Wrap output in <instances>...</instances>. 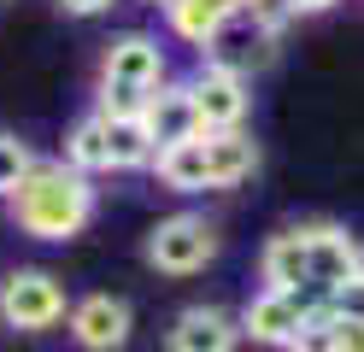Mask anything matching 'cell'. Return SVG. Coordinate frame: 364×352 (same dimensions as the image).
Returning a JSON list of instances; mask_svg holds the SVG:
<instances>
[{"instance_id":"9c48e42d","label":"cell","mask_w":364,"mask_h":352,"mask_svg":"<svg viewBox=\"0 0 364 352\" xmlns=\"http://www.w3.org/2000/svg\"><path fill=\"white\" fill-rule=\"evenodd\" d=\"M300 235H306V258H311V294L329 299L364 265V241L335 218H311V223H300Z\"/></svg>"},{"instance_id":"52a82bcc","label":"cell","mask_w":364,"mask_h":352,"mask_svg":"<svg viewBox=\"0 0 364 352\" xmlns=\"http://www.w3.org/2000/svg\"><path fill=\"white\" fill-rule=\"evenodd\" d=\"M311 311H323V299H317V294L259 288V294L235 311V323H241V341H253V346H264V352H282L294 335H300V323H306Z\"/></svg>"},{"instance_id":"7c38bea8","label":"cell","mask_w":364,"mask_h":352,"mask_svg":"<svg viewBox=\"0 0 364 352\" xmlns=\"http://www.w3.org/2000/svg\"><path fill=\"white\" fill-rule=\"evenodd\" d=\"M200 59L235 70V77H253V70H264L270 59H277V36H264V30H253L247 18H235L230 30H218L206 47H200Z\"/></svg>"},{"instance_id":"cb8c5ba5","label":"cell","mask_w":364,"mask_h":352,"mask_svg":"<svg viewBox=\"0 0 364 352\" xmlns=\"http://www.w3.org/2000/svg\"><path fill=\"white\" fill-rule=\"evenodd\" d=\"M147 6H171V0H147Z\"/></svg>"},{"instance_id":"d6986e66","label":"cell","mask_w":364,"mask_h":352,"mask_svg":"<svg viewBox=\"0 0 364 352\" xmlns=\"http://www.w3.org/2000/svg\"><path fill=\"white\" fill-rule=\"evenodd\" d=\"M323 305H329V317H341V323H364V265H358L347 282H341V288H335Z\"/></svg>"},{"instance_id":"5b68a950","label":"cell","mask_w":364,"mask_h":352,"mask_svg":"<svg viewBox=\"0 0 364 352\" xmlns=\"http://www.w3.org/2000/svg\"><path fill=\"white\" fill-rule=\"evenodd\" d=\"M71 311V294H65V282L41 265H18L0 276V329H12V335H48V329L65 323Z\"/></svg>"},{"instance_id":"e0dca14e","label":"cell","mask_w":364,"mask_h":352,"mask_svg":"<svg viewBox=\"0 0 364 352\" xmlns=\"http://www.w3.org/2000/svg\"><path fill=\"white\" fill-rule=\"evenodd\" d=\"M36 164V147L24 135H12V129H0V200H12V188L24 182V171Z\"/></svg>"},{"instance_id":"ffe728a7","label":"cell","mask_w":364,"mask_h":352,"mask_svg":"<svg viewBox=\"0 0 364 352\" xmlns=\"http://www.w3.org/2000/svg\"><path fill=\"white\" fill-rule=\"evenodd\" d=\"M241 18L253 23V30H264V36H282L294 23V6L288 0H241Z\"/></svg>"},{"instance_id":"5bb4252c","label":"cell","mask_w":364,"mask_h":352,"mask_svg":"<svg viewBox=\"0 0 364 352\" xmlns=\"http://www.w3.org/2000/svg\"><path fill=\"white\" fill-rule=\"evenodd\" d=\"M241 18V0H171L165 6V23L176 41H194L206 47L218 30H230V23Z\"/></svg>"},{"instance_id":"9a60e30c","label":"cell","mask_w":364,"mask_h":352,"mask_svg":"<svg viewBox=\"0 0 364 352\" xmlns=\"http://www.w3.org/2000/svg\"><path fill=\"white\" fill-rule=\"evenodd\" d=\"M71 171H82V176H100V171H112V147H106V117L100 112H82L71 129H65V153H59Z\"/></svg>"},{"instance_id":"277c9868","label":"cell","mask_w":364,"mask_h":352,"mask_svg":"<svg viewBox=\"0 0 364 352\" xmlns=\"http://www.w3.org/2000/svg\"><path fill=\"white\" fill-rule=\"evenodd\" d=\"M218 247H223V235H218V223L206 218V211H171V218H159L153 229H147V241H141V258H147V270H159V276H200L218 258Z\"/></svg>"},{"instance_id":"44dd1931","label":"cell","mask_w":364,"mask_h":352,"mask_svg":"<svg viewBox=\"0 0 364 352\" xmlns=\"http://www.w3.org/2000/svg\"><path fill=\"white\" fill-rule=\"evenodd\" d=\"M53 6H59L65 18H106L118 0H53Z\"/></svg>"},{"instance_id":"2e32d148","label":"cell","mask_w":364,"mask_h":352,"mask_svg":"<svg viewBox=\"0 0 364 352\" xmlns=\"http://www.w3.org/2000/svg\"><path fill=\"white\" fill-rule=\"evenodd\" d=\"M106 147H112V171H153V159H159L141 117H106Z\"/></svg>"},{"instance_id":"8992f818","label":"cell","mask_w":364,"mask_h":352,"mask_svg":"<svg viewBox=\"0 0 364 352\" xmlns=\"http://www.w3.org/2000/svg\"><path fill=\"white\" fill-rule=\"evenodd\" d=\"M182 88H188V106H194L200 135L247 129V112H253V82H247V77H235V70L200 59L188 77H182Z\"/></svg>"},{"instance_id":"8fae6325","label":"cell","mask_w":364,"mask_h":352,"mask_svg":"<svg viewBox=\"0 0 364 352\" xmlns=\"http://www.w3.org/2000/svg\"><path fill=\"white\" fill-rule=\"evenodd\" d=\"M259 288L311 294V258H306V235H300V223L264 235V247H259Z\"/></svg>"},{"instance_id":"ba28073f","label":"cell","mask_w":364,"mask_h":352,"mask_svg":"<svg viewBox=\"0 0 364 352\" xmlns=\"http://www.w3.org/2000/svg\"><path fill=\"white\" fill-rule=\"evenodd\" d=\"M65 335H71L77 352H124L129 335H135V305L124 294H82L71 299V311H65Z\"/></svg>"},{"instance_id":"6da1fadb","label":"cell","mask_w":364,"mask_h":352,"mask_svg":"<svg viewBox=\"0 0 364 352\" xmlns=\"http://www.w3.org/2000/svg\"><path fill=\"white\" fill-rule=\"evenodd\" d=\"M95 211H100L95 176L71 171L65 159H36L24 171V182L12 188V200H6V218L18 223V235L48 241V247L77 241V235L95 223Z\"/></svg>"},{"instance_id":"30bf717a","label":"cell","mask_w":364,"mask_h":352,"mask_svg":"<svg viewBox=\"0 0 364 352\" xmlns=\"http://www.w3.org/2000/svg\"><path fill=\"white\" fill-rule=\"evenodd\" d=\"M165 352H241V323L230 305H182L165 329Z\"/></svg>"},{"instance_id":"3957f363","label":"cell","mask_w":364,"mask_h":352,"mask_svg":"<svg viewBox=\"0 0 364 352\" xmlns=\"http://www.w3.org/2000/svg\"><path fill=\"white\" fill-rule=\"evenodd\" d=\"M171 82L165 41L147 30H124L106 41L100 70H95V112L106 117H141V106Z\"/></svg>"},{"instance_id":"4fadbf2b","label":"cell","mask_w":364,"mask_h":352,"mask_svg":"<svg viewBox=\"0 0 364 352\" xmlns=\"http://www.w3.org/2000/svg\"><path fill=\"white\" fill-rule=\"evenodd\" d=\"M141 124H147V135H153L159 153L176 147V141H188V135H200L194 106H188V88H182V82H165V88L153 94V100L141 106Z\"/></svg>"},{"instance_id":"603a6c76","label":"cell","mask_w":364,"mask_h":352,"mask_svg":"<svg viewBox=\"0 0 364 352\" xmlns=\"http://www.w3.org/2000/svg\"><path fill=\"white\" fill-rule=\"evenodd\" d=\"M288 6H294V18H317V12H329L335 0H288Z\"/></svg>"},{"instance_id":"7a4b0ae2","label":"cell","mask_w":364,"mask_h":352,"mask_svg":"<svg viewBox=\"0 0 364 352\" xmlns=\"http://www.w3.org/2000/svg\"><path fill=\"white\" fill-rule=\"evenodd\" d=\"M259 171V141L247 129H223V135H188L153 159L159 188L171 194H230Z\"/></svg>"},{"instance_id":"7402d4cb","label":"cell","mask_w":364,"mask_h":352,"mask_svg":"<svg viewBox=\"0 0 364 352\" xmlns=\"http://www.w3.org/2000/svg\"><path fill=\"white\" fill-rule=\"evenodd\" d=\"M335 352H364V323H341L335 317Z\"/></svg>"},{"instance_id":"ac0fdd59","label":"cell","mask_w":364,"mask_h":352,"mask_svg":"<svg viewBox=\"0 0 364 352\" xmlns=\"http://www.w3.org/2000/svg\"><path fill=\"white\" fill-rule=\"evenodd\" d=\"M282 352H335V317H329V305H323V311H311L300 323V335H294Z\"/></svg>"}]
</instances>
